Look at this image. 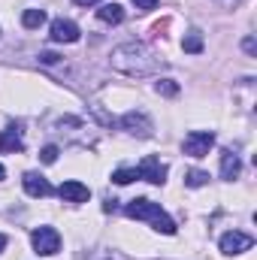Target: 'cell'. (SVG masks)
I'll use <instances>...</instances> for the list:
<instances>
[{"instance_id": "cell-5", "label": "cell", "mask_w": 257, "mask_h": 260, "mask_svg": "<svg viewBox=\"0 0 257 260\" xmlns=\"http://www.w3.org/2000/svg\"><path fill=\"white\" fill-rule=\"evenodd\" d=\"M136 173H139V179H145V182H151V185H164V182H167V164H160V157H154V154H148V157L136 167Z\"/></svg>"}, {"instance_id": "cell-4", "label": "cell", "mask_w": 257, "mask_h": 260, "mask_svg": "<svg viewBox=\"0 0 257 260\" xmlns=\"http://www.w3.org/2000/svg\"><path fill=\"white\" fill-rule=\"evenodd\" d=\"M212 145H215V133L212 130H194V133L185 136V142H182V148H185L188 157H206Z\"/></svg>"}, {"instance_id": "cell-10", "label": "cell", "mask_w": 257, "mask_h": 260, "mask_svg": "<svg viewBox=\"0 0 257 260\" xmlns=\"http://www.w3.org/2000/svg\"><path fill=\"white\" fill-rule=\"evenodd\" d=\"M21 185H24V191H27V197H49L52 194V185L40 176V173H24V179H21Z\"/></svg>"}, {"instance_id": "cell-22", "label": "cell", "mask_w": 257, "mask_h": 260, "mask_svg": "<svg viewBox=\"0 0 257 260\" xmlns=\"http://www.w3.org/2000/svg\"><path fill=\"white\" fill-rule=\"evenodd\" d=\"M76 6H94V3H100V0H73Z\"/></svg>"}, {"instance_id": "cell-25", "label": "cell", "mask_w": 257, "mask_h": 260, "mask_svg": "<svg viewBox=\"0 0 257 260\" xmlns=\"http://www.w3.org/2000/svg\"><path fill=\"white\" fill-rule=\"evenodd\" d=\"M3 176H6V170H3V164H0V179H3Z\"/></svg>"}, {"instance_id": "cell-15", "label": "cell", "mask_w": 257, "mask_h": 260, "mask_svg": "<svg viewBox=\"0 0 257 260\" xmlns=\"http://www.w3.org/2000/svg\"><path fill=\"white\" fill-rule=\"evenodd\" d=\"M46 21V12L43 9H24V15H21V24L24 27H40Z\"/></svg>"}, {"instance_id": "cell-7", "label": "cell", "mask_w": 257, "mask_h": 260, "mask_svg": "<svg viewBox=\"0 0 257 260\" xmlns=\"http://www.w3.org/2000/svg\"><path fill=\"white\" fill-rule=\"evenodd\" d=\"M52 40L55 43H76L79 40V24L70 18H55L52 21Z\"/></svg>"}, {"instance_id": "cell-2", "label": "cell", "mask_w": 257, "mask_h": 260, "mask_svg": "<svg viewBox=\"0 0 257 260\" xmlns=\"http://www.w3.org/2000/svg\"><path fill=\"white\" fill-rule=\"evenodd\" d=\"M124 212H127V218H136V221H151L157 233H167V236L176 233V221L160 209V203H151V200H130Z\"/></svg>"}, {"instance_id": "cell-13", "label": "cell", "mask_w": 257, "mask_h": 260, "mask_svg": "<svg viewBox=\"0 0 257 260\" xmlns=\"http://www.w3.org/2000/svg\"><path fill=\"white\" fill-rule=\"evenodd\" d=\"M21 145H24L21 142V130L15 127V124L6 133H0V151H21Z\"/></svg>"}, {"instance_id": "cell-24", "label": "cell", "mask_w": 257, "mask_h": 260, "mask_svg": "<svg viewBox=\"0 0 257 260\" xmlns=\"http://www.w3.org/2000/svg\"><path fill=\"white\" fill-rule=\"evenodd\" d=\"M3 248H6V236L0 233V251H3Z\"/></svg>"}, {"instance_id": "cell-9", "label": "cell", "mask_w": 257, "mask_h": 260, "mask_svg": "<svg viewBox=\"0 0 257 260\" xmlns=\"http://www.w3.org/2000/svg\"><path fill=\"white\" fill-rule=\"evenodd\" d=\"M58 194H61V200H64V203H88L91 191H88V185H82V182L70 179V182H64V185L58 188Z\"/></svg>"}, {"instance_id": "cell-17", "label": "cell", "mask_w": 257, "mask_h": 260, "mask_svg": "<svg viewBox=\"0 0 257 260\" xmlns=\"http://www.w3.org/2000/svg\"><path fill=\"white\" fill-rule=\"evenodd\" d=\"M209 182V173H203V170H191L188 176H185V185L188 188H203Z\"/></svg>"}, {"instance_id": "cell-20", "label": "cell", "mask_w": 257, "mask_h": 260, "mask_svg": "<svg viewBox=\"0 0 257 260\" xmlns=\"http://www.w3.org/2000/svg\"><path fill=\"white\" fill-rule=\"evenodd\" d=\"M133 6H136V9H142V12H148V9H154V6H157V0H133Z\"/></svg>"}, {"instance_id": "cell-14", "label": "cell", "mask_w": 257, "mask_h": 260, "mask_svg": "<svg viewBox=\"0 0 257 260\" xmlns=\"http://www.w3.org/2000/svg\"><path fill=\"white\" fill-rule=\"evenodd\" d=\"M182 49H185L188 55H200V52H203V37H200L197 30H191V34L182 40Z\"/></svg>"}, {"instance_id": "cell-18", "label": "cell", "mask_w": 257, "mask_h": 260, "mask_svg": "<svg viewBox=\"0 0 257 260\" xmlns=\"http://www.w3.org/2000/svg\"><path fill=\"white\" fill-rule=\"evenodd\" d=\"M133 179H139V173H136V170H115V176H112V182H115V185H130Z\"/></svg>"}, {"instance_id": "cell-6", "label": "cell", "mask_w": 257, "mask_h": 260, "mask_svg": "<svg viewBox=\"0 0 257 260\" xmlns=\"http://www.w3.org/2000/svg\"><path fill=\"white\" fill-rule=\"evenodd\" d=\"M251 245H254V239H251L248 233H239V230H230V233L221 236V251H224V254H242V251H248Z\"/></svg>"}, {"instance_id": "cell-3", "label": "cell", "mask_w": 257, "mask_h": 260, "mask_svg": "<svg viewBox=\"0 0 257 260\" xmlns=\"http://www.w3.org/2000/svg\"><path fill=\"white\" fill-rule=\"evenodd\" d=\"M30 242H34V251L43 254V257H52V254L61 251V236H58L55 227H37L30 233Z\"/></svg>"}, {"instance_id": "cell-12", "label": "cell", "mask_w": 257, "mask_h": 260, "mask_svg": "<svg viewBox=\"0 0 257 260\" xmlns=\"http://www.w3.org/2000/svg\"><path fill=\"white\" fill-rule=\"evenodd\" d=\"M97 18H100L103 24H121V21H124V6H121V3H103V6L97 9Z\"/></svg>"}, {"instance_id": "cell-1", "label": "cell", "mask_w": 257, "mask_h": 260, "mask_svg": "<svg viewBox=\"0 0 257 260\" xmlns=\"http://www.w3.org/2000/svg\"><path fill=\"white\" fill-rule=\"evenodd\" d=\"M112 67L124 76H151L157 73L160 58H154V52L142 43H124L112 52Z\"/></svg>"}, {"instance_id": "cell-16", "label": "cell", "mask_w": 257, "mask_h": 260, "mask_svg": "<svg viewBox=\"0 0 257 260\" xmlns=\"http://www.w3.org/2000/svg\"><path fill=\"white\" fill-rule=\"evenodd\" d=\"M154 91L164 94V97H176V94H179V85H176L173 79H160V82H154Z\"/></svg>"}, {"instance_id": "cell-23", "label": "cell", "mask_w": 257, "mask_h": 260, "mask_svg": "<svg viewBox=\"0 0 257 260\" xmlns=\"http://www.w3.org/2000/svg\"><path fill=\"white\" fill-rule=\"evenodd\" d=\"M215 3H221V6H236V3H242V0H215Z\"/></svg>"}, {"instance_id": "cell-21", "label": "cell", "mask_w": 257, "mask_h": 260, "mask_svg": "<svg viewBox=\"0 0 257 260\" xmlns=\"http://www.w3.org/2000/svg\"><path fill=\"white\" fill-rule=\"evenodd\" d=\"M40 61H43V64H58V61H61V55H55V52H43V55H40Z\"/></svg>"}, {"instance_id": "cell-8", "label": "cell", "mask_w": 257, "mask_h": 260, "mask_svg": "<svg viewBox=\"0 0 257 260\" xmlns=\"http://www.w3.org/2000/svg\"><path fill=\"white\" fill-rule=\"evenodd\" d=\"M118 124L127 130V133H133V136H142V139H145V136H151V121H148L142 112H127Z\"/></svg>"}, {"instance_id": "cell-11", "label": "cell", "mask_w": 257, "mask_h": 260, "mask_svg": "<svg viewBox=\"0 0 257 260\" xmlns=\"http://www.w3.org/2000/svg\"><path fill=\"white\" fill-rule=\"evenodd\" d=\"M239 170H242V164H239V154H236L233 148L221 151V176H224L227 182H233V179L239 176Z\"/></svg>"}, {"instance_id": "cell-19", "label": "cell", "mask_w": 257, "mask_h": 260, "mask_svg": "<svg viewBox=\"0 0 257 260\" xmlns=\"http://www.w3.org/2000/svg\"><path fill=\"white\" fill-rule=\"evenodd\" d=\"M40 160H43V164H55V160H58V145H46V148L40 151Z\"/></svg>"}]
</instances>
